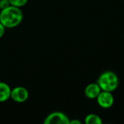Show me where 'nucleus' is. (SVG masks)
<instances>
[{
    "label": "nucleus",
    "mask_w": 124,
    "mask_h": 124,
    "mask_svg": "<svg viewBox=\"0 0 124 124\" xmlns=\"http://www.w3.org/2000/svg\"><path fill=\"white\" fill-rule=\"evenodd\" d=\"M23 13L19 7L10 5L0 12V22L6 29L17 26L23 21Z\"/></svg>",
    "instance_id": "nucleus-1"
},
{
    "label": "nucleus",
    "mask_w": 124,
    "mask_h": 124,
    "mask_svg": "<svg viewBox=\"0 0 124 124\" xmlns=\"http://www.w3.org/2000/svg\"><path fill=\"white\" fill-rule=\"evenodd\" d=\"M97 83L102 91L113 92L118 86L119 80L118 76L113 72L107 71L103 72L99 77Z\"/></svg>",
    "instance_id": "nucleus-2"
},
{
    "label": "nucleus",
    "mask_w": 124,
    "mask_h": 124,
    "mask_svg": "<svg viewBox=\"0 0 124 124\" xmlns=\"http://www.w3.org/2000/svg\"><path fill=\"white\" fill-rule=\"evenodd\" d=\"M70 119L62 112H53L44 119L43 124H69Z\"/></svg>",
    "instance_id": "nucleus-3"
},
{
    "label": "nucleus",
    "mask_w": 124,
    "mask_h": 124,
    "mask_svg": "<svg viewBox=\"0 0 124 124\" xmlns=\"http://www.w3.org/2000/svg\"><path fill=\"white\" fill-rule=\"evenodd\" d=\"M29 96L28 91L23 86H17L12 89L10 98L17 103L25 102Z\"/></svg>",
    "instance_id": "nucleus-4"
},
{
    "label": "nucleus",
    "mask_w": 124,
    "mask_h": 124,
    "mask_svg": "<svg viewBox=\"0 0 124 124\" xmlns=\"http://www.w3.org/2000/svg\"><path fill=\"white\" fill-rule=\"evenodd\" d=\"M97 101L101 107L104 109H108L113 105L114 97L112 94V92L102 91L97 97Z\"/></svg>",
    "instance_id": "nucleus-5"
},
{
    "label": "nucleus",
    "mask_w": 124,
    "mask_h": 124,
    "mask_svg": "<svg viewBox=\"0 0 124 124\" xmlns=\"http://www.w3.org/2000/svg\"><path fill=\"white\" fill-rule=\"evenodd\" d=\"M102 89L98 83H90L86 87L84 90V94L87 98L90 99H97Z\"/></svg>",
    "instance_id": "nucleus-6"
},
{
    "label": "nucleus",
    "mask_w": 124,
    "mask_h": 124,
    "mask_svg": "<svg viewBox=\"0 0 124 124\" xmlns=\"http://www.w3.org/2000/svg\"><path fill=\"white\" fill-rule=\"evenodd\" d=\"M11 91L12 89L7 83L0 81V102H6L10 98Z\"/></svg>",
    "instance_id": "nucleus-7"
},
{
    "label": "nucleus",
    "mask_w": 124,
    "mask_h": 124,
    "mask_svg": "<svg viewBox=\"0 0 124 124\" xmlns=\"http://www.w3.org/2000/svg\"><path fill=\"white\" fill-rule=\"evenodd\" d=\"M84 123L85 124H103L102 118L94 113L87 115L85 118Z\"/></svg>",
    "instance_id": "nucleus-8"
},
{
    "label": "nucleus",
    "mask_w": 124,
    "mask_h": 124,
    "mask_svg": "<svg viewBox=\"0 0 124 124\" xmlns=\"http://www.w3.org/2000/svg\"><path fill=\"white\" fill-rule=\"evenodd\" d=\"M9 1L12 6L20 8L27 4L28 0H9Z\"/></svg>",
    "instance_id": "nucleus-9"
},
{
    "label": "nucleus",
    "mask_w": 124,
    "mask_h": 124,
    "mask_svg": "<svg viewBox=\"0 0 124 124\" xmlns=\"http://www.w3.org/2000/svg\"><path fill=\"white\" fill-rule=\"evenodd\" d=\"M11 4L9 1V0H0V9L1 10L6 9L7 7H9Z\"/></svg>",
    "instance_id": "nucleus-10"
},
{
    "label": "nucleus",
    "mask_w": 124,
    "mask_h": 124,
    "mask_svg": "<svg viewBox=\"0 0 124 124\" xmlns=\"http://www.w3.org/2000/svg\"><path fill=\"white\" fill-rule=\"evenodd\" d=\"M5 31H6L5 26L0 22V38H1V37L4 35Z\"/></svg>",
    "instance_id": "nucleus-11"
},
{
    "label": "nucleus",
    "mask_w": 124,
    "mask_h": 124,
    "mask_svg": "<svg viewBox=\"0 0 124 124\" xmlns=\"http://www.w3.org/2000/svg\"><path fill=\"white\" fill-rule=\"evenodd\" d=\"M83 124L82 122L78 120V119H73V120H70V124Z\"/></svg>",
    "instance_id": "nucleus-12"
},
{
    "label": "nucleus",
    "mask_w": 124,
    "mask_h": 124,
    "mask_svg": "<svg viewBox=\"0 0 124 124\" xmlns=\"http://www.w3.org/2000/svg\"></svg>",
    "instance_id": "nucleus-13"
}]
</instances>
